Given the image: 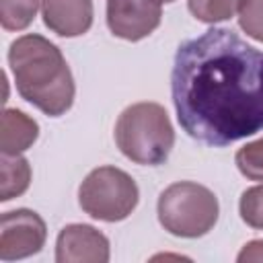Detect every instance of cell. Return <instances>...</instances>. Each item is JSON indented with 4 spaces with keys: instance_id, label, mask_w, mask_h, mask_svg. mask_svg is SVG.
I'll return each mask as SVG.
<instances>
[{
    "instance_id": "cell-11",
    "label": "cell",
    "mask_w": 263,
    "mask_h": 263,
    "mask_svg": "<svg viewBox=\"0 0 263 263\" xmlns=\"http://www.w3.org/2000/svg\"><path fill=\"white\" fill-rule=\"evenodd\" d=\"M31 185V164L21 154H2L0 162V201L23 195Z\"/></svg>"
},
{
    "instance_id": "cell-6",
    "label": "cell",
    "mask_w": 263,
    "mask_h": 263,
    "mask_svg": "<svg viewBox=\"0 0 263 263\" xmlns=\"http://www.w3.org/2000/svg\"><path fill=\"white\" fill-rule=\"evenodd\" d=\"M47 238L43 218L27 208L4 212L0 220V259L18 261L37 255Z\"/></svg>"
},
{
    "instance_id": "cell-14",
    "label": "cell",
    "mask_w": 263,
    "mask_h": 263,
    "mask_svg": "<svg viewBox=\"0 0 263 263\" xmlns=\"http://www.w3.org/2000/svg\"><path fill=\"white\" fill-rule=\"evenodd\" d=\"M234 162L240 175L249 181H263V138L238 148Z\"/></svg>"
},
{
    "instance_id": "cell-17",
    "label": "cell",
    "mask_w": 263,
    "mask_h": 263,
    "mask_svg": "<svg viewBox=\"0 0 263 263\" xmlns=\"http://www.w3.org/2000/svg\"><path fill=\"white\" fill-rule=\"evenodd\" d=\"M236 261L238 263H251V261H263V238L259 240H251L247 242L240 253L236 255Z\"/></svg>"
},
{
    "instance_id": "cell-13",
    "label": "cell",
    "mask_w": 263,
    "mask_h": 263,
    "mask_svg": "<svg viewBox=\"0 0 263 263\" xmlns=\"http://www.w3.org/2000/svg\"><path fill=\"white\" fill-rule=\"evenodd\" d=\"M242 0H187L189 12L208 25L228 21L240 10Z\"/></svg>"
},
{
    "instance_id": "cell-4",
    "label": "cell",
    "mask_w": 263,
    "mask_h": 263,
    "mask_svg": "<svg viewBox=\"0 0 263 263\" xmlns=\"http://www.w3.org/2000/svg\"><path fill=\"white\" fill-rule=\"evenodd\" d=\"M156 212L160 226L173 236L199 238L216 226L220 205L214 191L205 185L177 181L160 193Z\"/></svg>"
},
{
    "instance_id": "cell-16",
    "label": "cell",
    "mask_w": 263,
    "mask_h": 263,
    "mask_svg": "<svg viewBox=\"0 0 263 263\" xmlns=\"http://www.w3.org/2000/svg\"><path fill=\"white\" fill-rule=\"evenodd\" d=\"M238 25L251 39L263 43V0H242Z\"/></svg>"
},
{
    "instance_id": "cell-9",
    "label": "cell",
    "mask_w": 263,
    "mask_h": 263,
    "mask_svg": "<svg viewBox=\"0 0 263 263\" xmlns=\"http://www.w3.org/2000/svg\"><path fill=\"white\" fill-rule=\"evenodd\" d=\"M43 25L60 37H78L92 27V0H41Z\"/></svg>"
},
{
    "instance_id": "cell-2",
    "label": "cell",
    "mask_w": 263,
    "mask_h": 263,
    "mask_svg": "<svg viewBox=\"0 0 263 263\" xmlns=\"http://www.w3.org/2000/svg\"><path fill=\"white\" fill-rule=\"evenodd\" d=\"M8 66L18 95L49 117L64 115L76 95V84L62 49L43 35L29 33L10 43Z\"/></svg>"
},
{
    "instance_id": "cell-7",
    "label": "cell",
    "mask_w": 263,
    "mask_h": 263,
    "mask_svg": "<svg viewBox=\"0 0 263 263\" xmlns=\"http://www.w3.org/2000/svg\"><path fill=\"white\" fill-rule=\"evenodd\" d=\"M162 21L160 0H107V27L125 41H140Z\"/></svg>"
},
{
    "instance_id": "cell-5",
    "label": "cell",
    "mask_w": 263,
    "mask_h": 263,
    "mask_svg": "<svg viewBox=\"0 0 263 263\" xmlns=\"http://www.w3.org/2000/svg\"><path fill=\"white\" fill-rule=\"evenodd\" d=\"M136 181L117 166L92 168L78 187V203L84 214L101 222H121L138 205Z\"/></svg>"
},
{
    "instance_id": "cell-12",
    "label": "cell",
    "mask_w": 263,
    "mask_h": 263,
    "mask_svg": "<svg viewBox=\"0 0 263 263\" xmlns=\"http://www.w3.org/2000/svg\"><path fill=\"white\" fill-rule=\"evenodd\" d=\"M41 0H0V25L4 31H23L27 29Z\"/></svg>"
},
{
    "instance_id": "cell-3",
    "label": "cell",
    "mask_w": 263,
    "mask_h": 263,
    "mask_svg": "<svg viewBox=\"0 0 263 263\" xmlns=\"http://www.w3.org/2000/svg\"><path fill=\"white\" fill-rule=\"evenodd\" d=\"M115 142L132 162L158 166L168 160L175 146V129L162 105L142 101L125 107L117 117Z\"/></svg>"
},
{
    "instance_id": "cell-1",
    "label": "cell",
    "mask_w": 263,
    "mask_h": 263,
    "mask_svg": "<svg viewBox=\"0 0 263 263\" xmlns=\"http://www.w3.org/2000/svg\"><path fill=\"white\" fill-rule=\"evenodd\" d=\"M171 95L193 140L224 148L263 132V51L234 31L212 27L175 53Z\"/></svg>"
},
{
    "instance_id": "cell-8",
    "label": "cell",
    "mask_w": 263,
    "mask_h": 263,
    "mask_svg": "<svg viewBox=\"0 0 263 263\" xmlns=\"http://www.w3.org/2000/svg\"><path fill=\"white\" fill-rule=\"evenodd\" d=\"M109 257V238L90 224H68L58 234V263H107Z\"/></svg>"
},
{
    "instance_id": "cell-15",
    "label": "cell",
    "mask_w": 263,
    "mask_h": 263,
    "mask_svg": "<svg viewBox=\"0 0 263 263\" xmlns=\"http://www.w3.org/2000/svg\"><path fill=\"white\" fill-rule=\"evenodd\" d=\"M240 218L247 226L263 230V185H255L242 191L238 201Z\"/></svg>"
},
{
    "instance_id": "cell-10",
    "label": "cell",
    "mask_w": 263,
    "mask_h": 263,
    "mask_svg": "<svg viewBox=\"0 0 263 263\" xmlns=\"http://www.w3.org/2000/svg\"><path fill=\"white\" fill-rule=\"evenodd\" d=\"M39 136V123L18 109H4L0 121L2 154H21L29 150Z\"/></svg>"
},
{
    "instance_id": "cell-18",
    "label": "cell",
    "mask_w": 263,
    "mask_h": 263,
    "mask_svg": "<svg viewBox=\"0 0 263 263\" xmlns=\"http://www.w3.org/2000/svg\"><path fill=\"white\" fill-rule=\"evenodd\" d=\"M160 2H175V0H160Z\"/></svg>"
}]
</instances>
